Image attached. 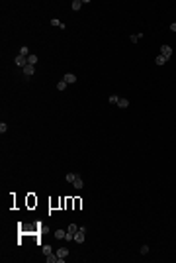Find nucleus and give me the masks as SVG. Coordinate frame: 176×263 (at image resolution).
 Returning <instances> with one entry per match:
<instances>
[{
	"instance_id": "f257e3e1",
	"label": "nucleus",
	"mask_w": 176,
	"mask_h": 263,
	"mask_svg": "<svg viewBox=\"0 0 176 263\" xmlns=\"http://www.w3.org/2000/svg\"><path fill=\"white\" fill-rule=\"evenodd\" d=\"M77 232H78V226H77V224H71V226H69V230H67V238H65V240H67V241L75 240V234H77Z\"/></svg>"
},
{
	"instance_id": "f03ea898",
	"label": "nucleus",
	"mask_w": 176,
	"mask_h": 263,
	"mask_svg": "<svg viewBox=\"0 0 176 263\" xmlns=\"http://www.w3.org/2000/svg\"><path fill=\"white\" fill-rule=\"evenodd\" d=\"M22 71H24V75H26V79H30L33 73H35V65H30V63H28V65L24 67Z\"/></svg>"
},
{
	"instance_id": "7ed1b4c3",
	"label": "nucleus",
	"mask_w": 176,
	"mask_h": 263,
	"mask_svg": "<svg viewBox=\"0 0 176 263\" xmlns=\"http://www.w3.org/2000/svg\"><path fill=\"white\" fill-rule=\"evenodd\" d=\"M14 63H16V65L20 67V69H24V67L28 65V57H22V55H18V57L14 59Z\"/></svg>"
},
{
	"instance_id": "20e7f679",
	"label": "nucleus",
	"mask_w": 176,
	"mask_h": 263,
	"mask_svg": "<svg viewBox=\"0 0 176 263\" xmlns=\"http://www.w3.org/2000/svg\"><path fill=\"white\" fill-rule=\"evenodd\" d=\"M161 55H165L166 59H168V57L172 55V47H170V45H161Z\"/></svg>"
},
{
	"instance_id": "39448f33",
	"label": "nucleus",
	"mask_w": 176,
	"mask_h": 263,
	"mask_svg": "<svg viewBox=\"0 0 176 263\" xmlns=\"http://www.w3.org/2000/svg\"><path fill=\"white\" fill-rule=\"evenodd\" d=\"M73 186H75L77 190H80V188L84 186V181H82V177H80V175H78L77 179H75V183H73Z\"/></svg>"
},
{
	"instance_id": "423d86ee",
	"label": "nucleus",
	"mask_w": 176,
	"mask_h": 263,
	"mask_svg": "<svg viewBox=\"0 0 176 263\" xmlns=\"http://www.w3.org/2000/svg\"><path fill=\"white\" fill-rule=\"evenodd\" d=\"M63 79L67 81V85H73V83H77V75H73V73H67Z\"/></svg>"
},
{
	"instance_id": "0eeeda50",
	"label": "nucleus",
	"mask_w": 176,
	"mask_h": 263,
	"mask_svg": "<svg viewBox=\"0 0 176 263\" xmlns=\"http://www.w3.org/2000/svg\"><path fill=\"white\" fill-rule=\"evenodd\" d=\"M37 61H39V57H37L35 53H30V55H28V63H30V65H37Z\"/></svg>"
},
{
	"instance_id": "6e6552de",
	"label": "nucleus",
	"mask_w": 176,
	"mask_h": 263,
	"mask_svg": "<svg viewBox=\"0 0 176 263\" xmlns=\"http://www.w3.org/2000/svg\"><path fill=\"white\" fill-rule=\"evenodd\" d=\"M45 261L47 263H57L59 261V255H57V253H49V255L45 257Z\"/></svg>"
},
{
	"instance_id": "1a4fd4ad",
	"label": "nucleus",
	"mask_w": 176,
	"mask_h": 263,
	"mask_svg": "<svg viewBox=\"0 0 176 263\" xmlns=\"http://www.w3.org/2000/svg\"><path fill=\"white\" fill-rule=\"evenodd\" d=\"M41 251H43V255H49V253H53V247H51L49 243H43V245H41Z\"/></svg>"
},
{
	"instance_id": "9d476101",
	"label": "nucleus",
	"mask_w": 176,
	"mask_h": 263,
	"mask_svg": "<svg viewBox=\"0 0 176 263\" xmlns=\"http://www.w3.org/2000/svg\"><path fill=\"white\" fill-rule=\"evenodd\" d=\"M166 61H168V59H166L165 55H157V59H155V63H157L159 67H161V65H165Z\"/></svg>"
},
{
	"instance_id": "9b49d317",
	"label": "nucleus",
	"mask_w": 176,
	"mask_h": 263,
	"mask_svg": "<svg viewBox=\"0 0 176 263\" xmlns=\"http://www.w3.org/2000/svg\"><path fill=\"white\" fill-rule=\"evenodd\" d=\"M55 253L59 255V257H69V249H67V247H59Z\"/></svg>"
},
{
	"instance_id": "f8f14e48",
	"label": "nucleus",
	"mask_w": 176,
	"mask_h": 263,
	"mask_svg": "<svg viewBox=\"0 0 176 263\" xmlns=\"http://www.w3.org/2000/svg\"><path fill=\"white\" fill-rule=\"evenodd\" d=\"M71 8H73L75 12H78L80 8H82V2H80V0H73V4H71Z\"/></svg>"
},
{
	"instance_id": "ddd939ff",
	"label": "nucleus",
	"mask_w": 176,
	"mask_h": 263,
	"mask_svg": "<svg viewBox=\"0 0 176 263\" xmlns=\"http://www.w3.org/2000/svg\"><path fill=\"white\" fill-rule=\"evenodd\" d=\"M77 173H67V177H65V179H67V183H71V185H73V183H75V179H77Z\"/></svg>"
},
{
	"instance_id": "4468645a",
	"label": "nucleus",
	"mask_w": 176,
	"mask_h": 263,
	"mask_svg": "<svg viewBox=\"0 0 176 263\" xmlns=\"http://www.w3.org/2000/svg\"><path fill=\"white\" fill-rule=\"evenodd\" d=\"M55 238H57V240H65V238H67V232H65V230H57V232H55Z\"/></svg>"
},
{
	"instance_id": "2eb2a0df",
	"label": "nucleus",
	"mask_w": 176,
	"mask_h": 263,
	"mask_svg": "<svg viewBox=\"0 0 176 263\" xmlns=\"http://www.w3.org/2000/svg\"><path fill=\"white\" fill-rule=\"evenodd\" d=\"M141 37H143V33H135V35H129V41H131V43H137Z\"/></svg>"
},
{
	"instance_id": "dca6fc26",
	"label": "nucleus",
	"mask_w": 176,
	"mask_h": 263,
	"mask_svg": "<svg viewBox=\"0 0 176 263\" xmlns=\"http://www.w3.org/2000/svg\"><path fill=\"white\" fill-rule=\"evenodd\" d=\"M118 106H120V108H127V106H129V100H127V98H120Z\"/></svg>"
},
{
	"instance_id": "f3484780",
	"label": "nucleus",
	"mask_w": 176,
	"mask_h": 263,
	"mask_svg": "<svg viewBox=\"0 0 176 263\" xmlns=\"http://www.w3.org/2000/svg\"><path fill=\"white\" fill-rule=\"evenodd\" d=\"M57 88H59V90H65V88H67V81H65V79H61V81L57 83Z\"/></svg>"
},
{
	"instance_id": "a211bd4d",
	"label": "nucleus",
	"mask_w": 176,
	"mask_h": 263,
	"mask_svg": "<svg viewBox=\"0 0 176 263\" xmlns=\"http://www.w3.org/2000/svg\"><path fill=\"white\" fill-rule=\"evenodd\" d=\"M108 102H110V104H118V102H120V96H118V94H112L110 98H108Z\"/></svg>"
},
{
	"instance_id": "6ab92c4d",
	"label": "nucleus",
	"mask_w": 176,
	"mask_h": 263,
	"mask_svg": "<svg viewBox=\"0 0 176 263\" xmlns=\"http://www.w3.org/2000/svg\"><path fill=\"white\" fill-rule=\"evenodd\" d=\"M20 55H22V57H28V55H30V49H28V47L24 45L22 49H20Z\"/></svg>"
},
{
	"instance_id": "aec40b11",
	"label": "nucleus",
	"mask_w": 176,
	"mask_h": 263,
	"mask_svg": "<svg viewBox=\"0 0 176 263\" xmlns=\"http://www.w3.org/2000/svg\"><path fill=\"white\" fill-rule=\"evenodd\" d=\"M51 26H57V28H61V26H63V22H61V20H57V18H53V20H51Z\"/></svg>"
},
{
	"instance_id": "412c9836",
	"label": "nucleus",
	"mask_w": 176,
	"mask_h": 263,
	"mask_svg": "<svg viewBox=\"0 0 176 263\" xmlns=\"http://www.w3.org/2000/svg\"><path fill=\"white\" fill-rule=\"evenodd\" d=\"M6 132H8V126L2 122V124H0V134H6Z\"/></svg>"
},
{
	"instance_id": "4be33fe9",
	"label": "nucleus",
	"mask_w": 176,
	"mask_h": 263,
	"mask_svg": "<svg viewBox=\"0 0 176 263\" xmlns=\"http://www.w3.org/2000/svg\"><path fill=\"white\" fill-rule=\"evenodd\" d=\"M141 253L147 255V253H149V245H143V247H141Z\"/></svg>"
},
{
	"instance_id": "5701e85b",
	"label": "nucleus",
	"mask_w": 176,
	"mask_h": 263,
	"mask_svg": "<svg viewBox=\"0 0 176 263\" xmlns=\"http://www.w3.org/2000/svg\"><path fill=\"white\" fill-rule=\"evenodd\" d=\"M170 30H172V32H176V22H172V24H170Z\"/></svg>"
}]
</instances>
